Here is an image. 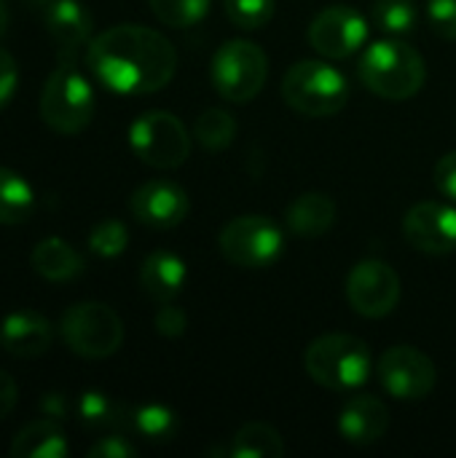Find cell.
Returning <instances> with one entry per match:
<instances>
[{
  "instance_id": "cell-1",
  "label": "cell",
  "mask_w": 456,
  "mask_h": 458,
  "mask_svg": "<svg viewBox=\"0 0 456 458\" xmlns=\"http://www.w3.org/2000/svg\"><path fill=\"white\" fill-rule=\"evenodd\" d=\"M86 62L105 89L126 97L164 89L177 70L175 46L142 24H118L91 38Z\"/></svg>"
},
{
  "instance_id": "cell-2",
  "label": "cell",
  "mask_w": 456,
  "mask_h": 458,
  "mask_svg": "<svg viewBox=\"0 0 456 458\" xmlns=\"http://www.w3.org/2000/svg\"><path fill=\"white\" fill-rule=\"evenodd\" d=\"M363 83L382 99H411L427 81L422 54L400 38H384L366 48L360 59Z\"/></svg>"
},
{
  "instance_id": "cell-3",
  "label": "cell",
  "mask_w": 456,
  "mask_h": 458,
  "mask_svg": "<svg viewBox=\"0 0 456 458\" xmlns=\"http://www.w3.org/2000/svg\"><path fill=\"white\" fill-rule=\"evenodd\" d=\"M309 378L331 392H357L371 378V349L347 333H328L304 352Z\"/></svg>"
},
{
  "instance_id": "cell-4",
  "label": "cell",
  "mask_w": 456,
  "mask_h": 458,
  "mask_svg": "<svg viewBox=\"0 0 456 458\" xmlns=\"http://www.w3.org/2000/svg\"><path fill=\"white\" fill-rule=\"evenodd\" d=\"M282 99L301 115L328 118L347 105L349 83L333 64L320 59H306L285 72Z\"/></svg>"
},
{
  "instance_id": "cell-5",
  "label": "cell",
  "mask_w": 456,
  "mask_h": 458,
  "mask_svg": "<svg viewBox=\"0 0 456 458\" xmlns=\"http://www.w3.org/2000/svg\"><path fill=\"white\" fill-rule=\"evenodd\" d=\"M59 335L65 346L83 360L113 357L124 344V322L105 303H75L59 319Z\"/></svg>"
},
{
  "instance_id": "cell-6",
  "label": "cell",
  "mask_w": 456,
  "mask_h": 458,
  "mask_svg": "<svg viewBox=\"0 0 456 458\" xmlns=\"http://www.w3.org/2000/svg\"><path fill=\"white\" fill-rule=\"evenodd\" d=\"M40 118L59 134H78L91 123L94 89L73 64H59L43 83Z\"/></svg>"
},
{
  "instance_id": "cell-7",
  "label": "cell",
  "mask_w": 456,
  "mask_h": 458,
  "mask_svg": "<svg viewBox=\"0 0 456 458\" xmlns=\"http://www.w3.org/2000/svg\"><path fill=\"white\" fill-rule=\"evenodd\" d=\"M212 86L226 102H250L261 94L266 75H269V59L263 48L253 40H228L223 43L210 64Z\"/></svg>"
},
{
  "instance_id": "cell-8",
  "label": "cell",
  "mask_w": 456,
  "mask_h": 458,
  "mask_svg": "<svg viewBox=\"0 0 456 458\" xmlns=\"http://www.w3.org/2000/svg\"><path fill=\"white\" fill-rule=\"evenodd\" d=\"M218 247L223 258L237 268H269L285 252L282 228L271 217L242 215L223 225L218 236Z\"/></svg>"
},
{
  "instance_id": "cell-9",
  "label": "cell",
  "mask_w": 456,
  "mask_h": 458,
  "mask_svg": "<svg viewBox=\"0 0 456 458\" xmlns=\"http://www.w3.org/2000/svg\"><path fill=\"white\" fill-rule=\"evenodd\" d=\"M134 156L153 169H177L191 153V137L180 118L167 110H148L129 126Z\"/></svg>"
},
{
  "instance_id": "cell-10",
  "label": "cell",
  "mask_w": 456,
  "mask_h": 458,
  "mask_svg": "<svg viewBox=\"0 0 456 458\" xmlns=\"http://www.w3.org/2000/svg\"><path fill=\"white\" fill-rule=\"evenodd\" d=\"M347 301L366 319H384L398 309L400 276L382 260H360L347 276Z\"/></svg>"
},
{
  "instance_id": "cell-11",
  "label": "cell",
  "mask_w": 456,
  "mask_h": 458,
  "mask_svg": "<svg viewBox=\"0 0 456 458\" xmlns=\"http://www.w3.org/2000/svg\"><path fill=\"white\" fill-rule=\"evenodd\" d=\"M379 381L395 400H425L433 394L435 362L414 346H392L379 360Z\"/></svg>"
},
{
  "instance_id": "cell-12",
  "label": "cell",
  "mask_w": 456,
  "mask_h": 458,
  "mask_svg": "<svg viewBox=\"0 0 456 458\" xmlns=\"http://www.w3.org/2000/svg\"><path fill=\"white\" fill-rule=\"evenodd\" d=\"M368 40V21L352 5L323 8L309 24V43L325 59H347Z\"/></svg>"
},
{
  "instance_id": "cell-13",
  "label": "cell",
  "mask_w": 456,
  "mask_h": 458,
  "mask_svg": "<svg viewBox=\"0 0 456 458\" xmlns=\"http://www.w3.org/2000/svg\"><path fill=\"white\" fill-rule=\"evenodd\" d=\"M403 233L425 255H449L456 250V209L441 201H419L406 212Z\"/></svg>"
},
{
  "instance_id": "cell-14",
  "label": "cell",
  "mask_w": 456,
  "mask_h": 458,
  "mask_svg": "<svg viewBox=\"0 0 456 458\" xmlns=\"http://www.w3.org/2000/svg\"><path fill=\"white\" fill-rule=\"evenodd\" d=\"M129 209L137 223L156 228V231H169V228H177L188 217L191 199L172 180H151L132 193Z\"/></svg>"
},
{
  "instance_id": "cell-15",
  "label": "cell",
  "mask_w": 456,
  "mask_h": 458,
  "mask_svg": "<svg viewBox=\"0 0 456 458\" xmlns=\"http://www.w3.org/2000/svg\"><path fill=\"white\" fill-rule=\"evenodd\" d=\"M54 344V327L35 311H13L0 325V349L16 360L43 357Z\"/></svg>"
},
{
  "instance_id": "cell-16",
  "label": "cell",
  "mask_w": 456,
  "mask_h": 458,
  "mask_svg": "<svg viewBox=\"0 0 456 458\" xmlns=\"http://www.w3.org/2000/svg\"><path fill=\"white\" fill-rule=\"evenodd\" d=\"M390 429L387 405L371 394H355L339 413V432L352 445H374Z\"/></svg>"
},
{
  "instance_id": "cell-17",
  "label": "cell",
  "mask_w": 456,
  "mask_h": 458,
  "mask_svg": "<svg viewBox=\"0 0 456 458\" xmlns=\"http://www.w3.org/2000/svg\"><path fill=\"white\" fill-rule=\"evenodd\" d=\"M46 30L59 48L62 59H70L91 38V13L78 0H56L46 13Z\"/></svg>"
},
{
  "instance_id": "cell-18",
  "label": "cell",
  "mask_w": 456,
  "mask_h": 458,
  "mask_svg": "<svg viewBox=\"0 0 456 458\" xmlns=\"http://www.w3.org/2000/svg\"><path fill=\"white\" fill-rule=\"evenodd\" d=\"M185 276H188V271H185L183 258H177L175 252H167V250L151 252L140 266V284H142L145 295L159 303H169L172 298H177L185 284Z\"/></svg>"
},
{
  "instance_id": "cell-19",
  "label": "cell",
  "mask_w": 456,
  "mask_h": 458,
  "mask_svg": "<svg viewBox=\"0 0 456 458\" xmlns=\"http://www.w3.org/2000/svg\"><path fill=\"white\" fill-rule=\"evenodd\" d=\"M288 228L301 239H317L336 223V204L325 193H304L285 212Z\"/></svg>"
},
{
  "instance_id": "cell-20",
  "label": "cell",
  "mask_w": 456,
  "mask_h": 458,
  "mask_svg": "<svg viewBox=\"0 0 456 458\" xmlns=\"http://www.w3.org/2000/svg\"><path fill=\"white\" fill-rule=\"evenodd\" d=\"M8 454L13 458H65L70 454L67 437L54 419H40L27 424L11 443Z\"/></svg>"
},
{
  "instance_id": "cell-21",
  "label": "cell",
  "mask_w": 456,
  "mask_h": 458,
  "mask_svg": "<svg viewBox=\"0 0 456 458\" xmlns=\"http://www.w3.org/2000/svg\"><path fill=\"white\" fill-rule=\"evenodd\" d=\"M30 263L35 274L48 282H73L83 271V258L78 255V250H73L65 239H56V236L43 239L32 250Z\"/></svg>"
},
{
  "instance_id": "cell-22",
  "label": "cell",
  "mask_w": 456,
  "mask_h": 458,
  "mask_svg": "<svg viewBox=\"0 0 456 458\" xmlns=\"http://www.w3.org/2000/svg\"><path fill=\"white\" fill-rule=\"evenodd\" d=\"M228 458H280L285 456V443L282 435L261 421H253L242 427L234 437L231 445L226 448Z\"/></svg>"
},
{
  "instance_id": "cell-23",
  "label": "cell",
  "mask_w": 456,
  "mask_h": 458,
  "mask_svg": "<svg viewBox=\"0 0 456 458\" xmlns=\"http://www.w3.org/2000/svg\"><path fill=\"white\" fill-rule=\"evenodd\" d=\"M75 411L86 429H124L132 424V411L102 392H83L75 403Z\"/></svg>"
},
{
  "instance_id": "cell-24",
  "label": "cell",
  "mask_w": 456,
  "mask_h": 458,
  "mask_svg": "<svg viewBox=\"0 0 456 458\" xmlns=\"http://www.w3.org/2000/svg\"><path fill=\"white\" fill-rule=\"evenodd\" d=\"M35 209V193L30 182L0 166V225H19Z\"/></svg>"
},
{
  "instance_id": "cell-25",
  "label": "cell",
  "mask_w": 456,
  "mask_h": 458,
  "mask_svg": "<svg viewBox=\"0 0 456 458\" xmlns=\"http://www.w3.org/2000/svg\"><path fill=\"white\" fill-rule=\"evenodd\" d=\"M132 432H137L145 443H153V445H164V443H172L177 437V413L161 403H148L137 411H132V424H129Z\"/></svg>"
},
{
  "instance_id": "cell-26",
  "label": "cell",
  "mask_w": 456,
  "mask_h": 458,
  "mask_svg": "<svg viewBox=\"0 0 456 458\" xmlns=\"http://www.w3.org/2000/svg\"><path fill=\"white\" fill-rule=\"evenodd\" d=\"M237 134V121L231 113L220 110V107H207L194 126V137L202 148L207 150H223L234 142Z\"/></svg>"
},
{
  "instance_id": "cell-27",
  "label": "cell",
  "mask_w": 456,
  "mask_h": 458,
  "mask_svg": "<svg viewBox=\"0 0 456 458\" xmlns=\"http://www.w3.org/2000/svg\"><path fill=\"white\" fill-rule=\"evenodd\" d=\"M374 24L390 38H403L417 27V3L414 0H376L371 8Z\"/></svg>"
},
{
  "instance_id": "cell-28",
  "label": "cell",
  "mask_w": 456,
  "mask_h": 458,
  "mask_svg": "<svg viewBox=\"0 0 456 458\" xmlns=\"http://www.w3.org/2000/svg\"><path fill=\"white\" fill-rule=\"evenodd\" d=\"M153 16L167 27H194L210 11L212 0H148Z\"/></svg>"
},
{
  "instance_id": "cell-29",
  "label": "cell",
  "mask_w": 456,
  "mask_h": 458,
  "mask_svg": "<svg viewBox=\"0 0 456 458\" xmlns=\"http://www.w3.org/2000/svg\"><path fill=\"white\" fill-rule=\"evenodd\" d=\"M226 16L239 30H261L271 21L277 11V0H223Z\"/></svg>"
},
{
  "instance_id": "cell-30",
  "label": "cell",
  "mask_w": 456,
  "mask_h": 458,
  "mask_svg": "<svg viewBox=\"0 0 456 458\" xmlns=\"http://www.w3.org/2000/svg\"><path fill=\"white\" fill-rule=\"evenodd\" d=\"M129 244V231L121 220H102L89 233V250L99 258H118Z\"/></svg>"
},
{
  "instance_id": "cell-31",
  "label": "cell",
  "mask_w": 456,
  "mask_h": 458,
  "mask_svg": "<svg viewBox=\"0 0 456 458\" xmlns=\"http://www.w3.org/2000/svg\"><path fill=\"white\" fill-rule=\"evenodd\" d=\"M427 16L441 38L456 40V0H427Z\"/></svg>"
},
{
  "instance_id": "cell-32",
  "label": "cell",
  "mask_w": 456,
  "mask_h": 458,
  "mask_svg": "<svg viewBox=\"0 0 456 458\" xmlns=\"http://www.w3.org/2000/svg\"><path fill=\"white\" fill-rule=\"evenodd\" d=\"M153 325H156V333L164 335V338H180L188 327V319L183 314V309L172 306V303H164L156 317H153Z\"/></svg>"
},
{
  "instance_id": "cell-33",
  "label": "cell",
  "mask_w": 456,
  "mask_h": 458,
  "mask_svg": "<svg viewBox=\"0 0 456 458\" xmlns=\"http://www.w3.org/2000/svg\"><path fill=\"white\" fill-rule=\"evenodd\" d=\"M137 456V448L121 437V435H108L102 440H97L91 448H89V458H132Z\"/></svg>"
},
{
  "instance_id": "cell-34",
  "label": "cell",
  "mask_w": 456,
  "mask_h": 458,
  "mask_svg": "<svg viewBox=\"0 0 456 458\" xmlns=\"http://www.w3.org/2000/svg\"><path fill=\"white\" fill-rule=\"evenodd\" d=\"M16 83H19L16 59L5 48H0V110L11 102V97L16 91Z\"/></svg>"
},
{
  "instance_id": "cell-35",
  "label": "cell",
  "mask_w": 456,
  "mask_h": 458,
  "mask_svg": "<svg viewBox=\"0 0 456 458\" xmlns=\"http://www.w3.org/2000/svg\"><path fill=\"white\" fill-rule=\"evenodd\" d=\"M435 185L438 191L456 204V153H446L438 164H435Z\"/></svg>"
},
{
  "instance_id": "cell-36",
  "label": "cell",
  "mask_w": 456,
  "mask_h": 458,
  "mask_svg": "<svg viewBox=\"0 0 456 458\" xmlns=\"http://www.w3.org/2000/svg\"><path fill=\"white\" fill-rule=\"evenodd\" d=\"M16 397H19L16 381L5 370H0V421L11 416V411L16 408Z\"/></svg>"
},
{
  "instance_id": "cell-37",
  "label": "cell",
  "mask_w": 456,
  "mask_h": 458,
  "mask_svg": "<svg viewBox=\"0 0 456 458\" xmlns=\"http://www.w3.org/2000/svg\"><path fill=\"white\" fill-rule=\"evenodd\" d=\"M43 416L46 419H65V397L62 394H56V392H51V394H46V400H43Z\"/></svg>"
},
{
  "instance_id": "cell-38",
  "label": "cell",
  "mask_w": 456,
  "mask_h": 458,
  "mask_svg": "<svg viewBox=\"0 0 456 458\" xmlns=\"http://www.w3.org/2000/svg\"><path fill=\"white\" fill-rule=\"evenodd\" d=\"M8 21H11V16H8V5H5V0H0V38L8 32Z\"/></svg>"
},
{
  "instance_id": "cell-39",
  "label": "cell",
  "mask_w": 456,
  "mask_h": 458,
  "mask_svg": "<svg viewBox=\"0 0 456 458\" xmlns=\"http://www.w3.org/2000/svg\"><path fill=\"white\" fill-rule=\"evenodd\" d=\"M24 3H27V8H32V11H43V13H46L56 0H24Z\"/></svg>"
}]
</instances>
